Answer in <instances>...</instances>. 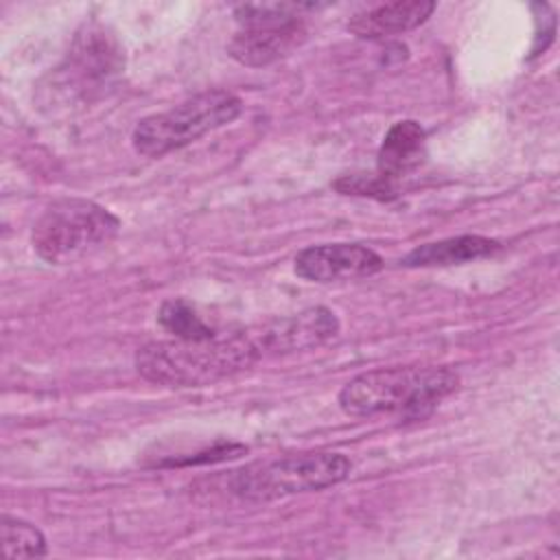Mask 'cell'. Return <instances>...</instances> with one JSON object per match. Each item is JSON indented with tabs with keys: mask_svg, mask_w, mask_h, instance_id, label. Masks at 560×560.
<instances>
[{
	"mask_svg": "<svg viewBox=\"0 0 560 560\" xmlns=\"http://www.w3.org/2000/svg\"><path fill=\"white\" fill-rule=\"evenodd\" d=\"M317 4L304 2H252L234 7L241 28L228 44L234 61L247 68H262L291 55L306 39L304 13Z\"/></svg>",
	"mask_w": 560,
	"mask_h": 560,
	"instance_id": "cell-6",
	"label": "cell"
},
{
	"mask_svg": "<svg viewBox=\"0 0 560 560\" xmlns=\"http://www.w3.org/2000/svg\"><path fill=\"white\" fill-rule=\"evenodd\" d=\"M254 330L265 354H289L330 341L339 332V319L326 306H311L298 315L267 322Z\"/></svg>",
	"mask_w": 560,
	"mask_h": 560,
	"instance_id": "cell-9",
	"label": "cell"
},
{
	"mask_svg": "<svg viewBox=\"0 0 560 560\" xmlns=\"http://www.w3.org/2000/svg\"><path fill=\"white\" fill-rule=\"evenodd\" d=\"M262 357L254 328L217 330L201 339L149 341L136 352V370L155 385L203 387L252 368Z\"/></svg>",
	"mask_w": 560,
	"mask_h": 560,
	"instance_id": "cell-1",
	"label": "cell"
},
{
	"mask_svg": "<svg viewBox=\"0 0 560 560\" xmlns=\"http://www.w3.org/2000/svg\"><path fill=\"white\" fill-rule=\"evenodd\" d=\"M435 11V2L424 0H398L378 7H370L348 22V31L361 39H381L418 28Z\"/></svg>",
	"mask_w": 560,
	"mask_h": 560,
	"instance_id": "cell-11",
	"label": "cell"
},
{
	"mask_svg": "<svg viewBox=\"0 0 560 560\" xmlns=\"http://www.w3.org/2000/svg\"><path fill=\"white\" fill-rule=\"evenodd\" d=\"M122 68L125 52L118 39L105 26L90 24L77 35L66 61L55 68L46 90L55 105H85L103 96Z\"/></svg>",
	"mask_w": 560,
	"mask_h": 560,
	"instance_id": "cell-7",
	"label": "cell"
},
{
	"mask_svg": "<svg viewBox=\"0 0 560 560\" xmlns=\"http://www.w3.org/2000/svg\"><path fill=\"white\" fill-rule=\"evenodd\" d=\"M335 190L341 195H361V197H374L381 201H389L398 197V186L378 173H350L335 179Z\"/></svg>",
	"mask_w": 560,
	"mask_h": 560,
	"instance_id": "cell-15",
	"label": "cell"
},
{
	"mask_svg": "<svg viewBox=\"0 0 560 560\" xmlns=\"http://www.w3.org/2000/svg\"><path fill=\"white\" fill-rule=\"evenodd\" d=\"M427 158V133L420 122L407 118L394 122L376 155V173L389 182H398L411 175L424 164Z\"/></svg>",
	"mask_w": 560,
	"mask_h": 560,
	"instance_id": "cell-10",
	"label": "cell"
},
{
	"mask_svg": "<svg viewBox=\"0 0 560 560\" xmlns=\"http://www.w3.org/2000/svg\"><path fill=\"white\" fill-rule=\"evenodd\" d=\"M383 269V258L361 243H324L304 247L293 271L308 282H337L365 278Z\"/></svg>",
	"mask_w": 560,
	"mask_h": 560,
	"instance_id": "cell-8",
	"label": "cell"
},
{
	"mask_svg": "<svg viewBox=\"0 0 560 560\" xmlns=\"http://www.w3.org/2000/svg\"><path fill=\"white\" fill-rule=\"evenodd\" d=\"M247 453L245 444L238 442H214L212 446H206L197 453L190 455H175V457H166L162 462H158L155 466L160 468H173V466H201V464H217V462H228V459H236L241 455Z\"/></svg>",
	"mask_w": 560,
	"mask_h": 560,
	"instance_id": "cell-16",
	"label": "cell"
},
{
	"mask_svg": "<svg viewBox=\"0 0 560 560\" xmlns=\"http://www.w3.org/2000/svg\"><path fill=\"white\" fill-rule=\"evenodd\" d=\"M118 230L120 219L107 208L88 199H59L35 221L31 243L46 262L66 265L112 243Z\"/></svg>",
	"mask_w": 560,
	"mask_h": 560,
	"instance_id": "cell-5",
	"label": "cell"
},
{
	"mask_svg": "<svg viewBox=\"0 0 560 560\" xmlns=\"http://www.w3.org/2000/svg\"><path fill=\"white\" fill-rule=\"evenodd\" d=\"M457 387L459 374L446 365H396L357 374L341 387L337 400L348 416L420 422Z\"/></svg>",
	"mask_w": 560,
	"mask_h": 560,
	"instance_id": "cell-2",
	"label": "cell"
},
{
	"mask_svg": "<svg viewBox=\"0 0 560 560\" xmlns=\"http://www.w3.org/2000/svg\"><path fill=\"white\" fill-rule=\"evenodd\" d=\"M241 112L243 101L236 94L206 90L166 112L142 118L131 131V144L140 155L162 158L232 122Z\"/></svg>",
	"mask_w": 560,
	"mask_h": 560,
	"instance_id": "cell-4",
	"label": "cell"
},
{
	"mask_svg": "<svg viewBox=\"0 0 560 560\" xmlns=\"http://www.w3.org/2000/svg\"><path fill=\"white\" fill-rule=\"evenodd\" d=\"M0 532H2V551L7 558H42L48 553V545L39 527H35L24 518L2 514Z\"/></svg>",
	"mask_w": 560,
	"mask_h": 560,
	"instance_id": "cell-14",
	"label": "cell"
},
{
	"mask_svg": "<svg viewBox=\"0 0 560 560\" xmlns=\"http://www.w3.org/2000/svg\"><path fill=\"white\" fill-rule=\"evenodd\" d=\"M350 459L332 451L284 455L234 470L230 490L245 501L265 503L337 486L350 475Z\"/></svg>",
	"mask_w": 560,
	"mask_h": 560,
	"instance_id": "cell-3",
	"label": "cell"
},
{
	"mask_svg": "<svg viewBox=\"0 0 560 560\" xmlns=\"http://www.w3.org/2000/svg\"><path fill=\"white\" fill-rule=\"evenodd\" d=\"M158 324L177 339H201L217 332L214 326H210L197 308L184 300V298H171L162 302L158 311Z\"/></svg>",
	"mask_w": 560,
	"mask_h": 560,
	"instance_id": "cell-13",
	"label": "cell"
},
{
	"mask_svg": "<svg viewBox=\"0 0 560 560\" xmlns=\"http://www.w3.org/2000/svg\"><path fill=\"white\" fill-rule=\"evenodd\" d=\"M501 249V243L479 234H462L413 247L400 262L405 267H448L488 258Z\"/></svg>",
	"mask_w": 560,
	"mask_h": 560,
	"instance_id": "cell-12",
	"label": "cell"
}]
</instances>
